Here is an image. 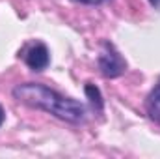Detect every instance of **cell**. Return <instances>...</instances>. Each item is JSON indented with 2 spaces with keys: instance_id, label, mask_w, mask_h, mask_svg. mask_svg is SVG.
Here are the masks:
<instances>
[{
  "instance_id": "cell-1",
  "label": "cell",
  "mask_w": 160,
  "mask_h": 159,
  "mask_svg": "<svg viewBox=\"0 0 160 159\" xmlns=\"http://www.w3.org/2000/svg\"><path fill=\"white\" fill-rule=\"evenodd\" d=\"M13 97L26 107L50 112L56 118L71 122V123H80L86 118V109L80 101L65 97V96L58 94L56 90H52L45 84H39V82L17 84L13 88Z\"/></svg>"
},
{
  "instance_id": "cell-2",
  "label": "cell",
  "mask_w": 160,
  "mask_h": 159,
  "mask_svg": "<svg viewBox=\"0 0 160 159\" xmlns=\"http://www.w3.org/2000/svg\"><path fill=\"white\" fill-rule=\"evenodd\" d=\"M99 69L104 77L108 79H116L125 73L127 69V62L123 60L118 49L110 43V41H104L102 43V51L99 54Z\"/></svg>"
},
{
  "instance_id": "cell-3",
  "label": "cell",
  "mask_w": 160,
  "mask_h": 159,
  "mask_svg": "<svg viewBox=\"0 0 160 159\" xmlns=\"http://www.w3.org/2000/svg\"><path fill=\"white\" fill-rule=\"evenodd\" d=\"M24 62H26V66H28L30 69H34V71H43V69H47V66H48V62H50V54H48L47 45H45V43H36V45H32V47L26 51V54H24Z\"/></svg>"
},
{
  "instance_id": "cell-4",
  "label": "cell",
  "mask_w": 160,
  "mask_h": 159,
  "mask_svg": "<svg viewBox=\"0 0 160 159\" xmlns=\"http://www.w3.org/2000/svg\"><path fill=\"white\" fill-rule=\"evenodd\" d=\"M145 107H147V114L151 116V120H155L157 123H160V79L155 84V88L151 90Z\"/></svg>"
},
{
  "instance_id": "cell-5",
  "label": "cell",
  "mask_w": 160,
  "mask_h": 159,
  "mask_svg": "<svg viewBox=\"0 0 160 159\" xmlns=\"http://www.w3.org/2000/svg\"><path fill=\"white\" fill-rule=\"evenodd\" d=\"M86 94L91 97V103H93V105L97 103V107H99V111H101V109H102V101H101V94H99V90H97L93 84H88V86H86Z\"/></svg>"
},
{
  "instance_id": "cell-6",
  "label": "cell",
  "mask_w": 160,
  "mask_h": 159,
  "mask_svg": "<svg viewBox=\"0 0 160 159\" xmlns=\"http://www.w3.org/2000/svg\"><path fill=\"white\" fill-rule=\"evenodd\" d=\"M77 2L89 4V6H101V4H106V2H110V0H77Z\"/></svg>"
},
{
  "instance_id": "cell-7",
  "label": "cell",
  "mask_w": 160,
  "mask_h": 159,
  "mask_svg": "<svg viewBox=\"0 0 160 159\" xmlns=\"http://www.w3.org/2000/svg\"><path fill=\"white\" fill-rule=\"evenodd\" d=\"M151 2V6H155V8H160V0H149Z\"/></svg>"
},
{
  "instance_id": "cell-8",
  "label": "cell",
  "mask_w": 160,
  "mask_h": 159,
  "mask_svg": "<svg viewBox=\"0 0 160 159\" xmlns=\"http://www.w3.org/2000/svg\"><path fill=\"white\" fill-rule=\"evenodd\" d=\"M2 123H4V109L0 107V125H2Z\"/></svg>"
}]
</instances>
